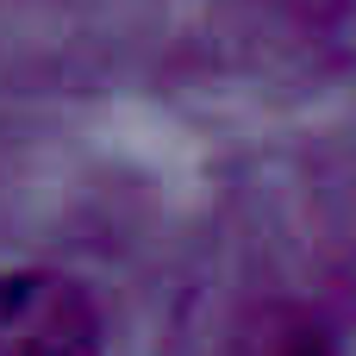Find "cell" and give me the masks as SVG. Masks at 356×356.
<instances>
[{
    "instance_id": "2",
    "label": "cell",
    "mask_w": 356,
    "mask_h": 356,
    "mask_svg": "<svg viewBox=\"0 0 356 356\" xmlns=\"http://www.w3.org/2000/svg\"><path fill=\"white\" fill-rule=\"evenodd\" d=\"M225 356H332V332L313 307L269 300V307H250L232 325Z\"/></svg>"
},
{
    "instance_id": "1",
    "label": "cell",
    "mask_w": 356,
    "mask_h": 356,
    "mask_svg": "<svg viewBox=\"0 0 356 356\" xmlns=\"http://www.w3.org/2000/svg\"><path fill=\"white\" fill-rule=\"evenodd\" d=\"M106 325L94 294L56 269L0 275V356H100Z\"/></svg>"
}]
</instances>
